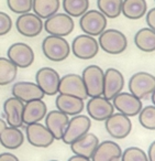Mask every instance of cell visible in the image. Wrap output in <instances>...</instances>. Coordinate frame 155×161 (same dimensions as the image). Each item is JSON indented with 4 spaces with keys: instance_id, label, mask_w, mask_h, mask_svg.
Instances as JSON below:
<instances>
[{
    "instance_id": "obj_1",
    "label": "cell",
    "mask_w": 155,
    "mask_h": 161,
    "mask_svg": "<svg viewBox=\"0 0 155 161\" xmlns=\"http://www.w3.org/2000/svg\"><path fill=\"white\" fill-rule=\"evenodd\" d=\"M42 52L47 60L52 62H62L71 54V45L63 36L49 34L42 42Z\"/></svg>"
},
{
    "instance_id": "obj_14",
    "label": "cell",
    "mask_w": 155,
    "mask_h": 161,
    "mask_svg": "<svg viewBox=\"0 0 155 161\" xmlns=\"http://www.w3.org/2000/svg\"><path fill=\"white\" fill-rule=\"evenodd\" d=\"M112 105L118 113L126 115L128 117L137 116L141 109L143 108L142 101L130 92H121L112 99Z\"/></svg>"
},
{
    "instance_id": "obj_35",
    "label": "cell",
    "mask_w": 155,
    "mask_h": 161,
    "mask_svg": "<svg viewBox=\"0 0 155 161\" xmlns=\"http://www.w3.org/2000/svg\"><path fill=\"white\" fill-rule=\"evenodd\" d=\"M12 29V20L8 14L0 11V36L8 34Z\"/></svg>"
},
{
    "instance_id": "obj_28",
    "label": "cell",
    "mask_w": 155,
    "mask_h": 161,
    "mask_svg": "<svg viewBox=\"0 0 155 161\" xmlns=\"http://www.w3.org/2000/svg\"><path fill=\"white\" fill-rule=\"evenodd\" d=\"M134 44L142 52L151 53L155 51V31L150 28H142L135 33Z\"/></svg>"
},
{
    "instance_id": "obj_8",
    "label": "cell",
    "mask_w": 155,
    "mask_h": 161,
    "mask_svg": "<svg viewBox=\"0 0 155 161\" xmlns=\"http://www.w3.org/2000/svg\"><path fill=\"white\" fill-rule=\"evenodd\" d=\"M91 127V119L86 115H76L69 118L68 125H67L65 132L63 135L62 141L66 145H71L74 141L79 139L87 132Z\"/></svg>"
},
{
    "instance_id": "obj_10",
    "label": "cell",
    "mask_w": 155,
    "mask_h": 161,
    "mask_svg": "<svg viewBox=\"0 0 155 161\" xmlns=\"http://www.w3.org/2000/svg\"><path fill=\"white\" fill-rule=\"evenodd\" d=\"M61 76L54 69L44 66L38 69L35 73V83L42 90L44 95L54 96L58 93Z\"/></svg>"
},
{
    "instance_id": "obj_31",
    "label": "cell",
    "mask_w": 155,
    "mask_h": 161,
    "mask_svg": "<svg viewBox=\"0 0 155 161\" xmlns=\"http://www.w3.org/2000/svg\"><path fill=\"white\" fill-rule=\"evenodd\" d=\"M123 0H97L98 10L106 18L115 19L121 14Z\"/></svg>"
},
{
    "instance_id": "obj_32",
    "label": "cell",
    "mask_w": 155,
    "mask_h": 161,
    "mask_svg": "<svg viewBox=\"0 0 155 161\" xmlns=\"http://www.w3.org/2000/svg\"><path fill=\"white\" fill-rule=\"evenodd\" d=\"M139 123L147 130H155V106H145L139 113Z\"/></svg>"
},
{
    "instance_id": "obj_36",
    "label": "cell",
    "mask_w": 155,
    "mask_h": 161,
    "mask_svg": "<svg viewBox=\"0 0 155 161\" xmlns=\"http://www.w3.org/2000/svg\"><path fill=\"white\" fill-rule=\"evenodd\" d=\"M145 21L147 28H150L151 30L155 31V8L147 10L145 14Z\"/></svg>"
},
{
    "instance_id": "obj_38",
    "label": "cell",
    "mask_w": 155,
    "mask_h": 161,
    "mask_svg": "<svg viewBox=\"0 0 155 161\" xmlns=\"http://www.w3.org/2000/svg\"><path fill=\"white\" fill-rule=\"evenodd\" d=\"M147 159L148 161H155V140L150 145L147 150Z\"/></svg>"
},
{
    "instance_id": "obj_30",
    "label": "cell",
    "mask_w": 155,
    "mask_h": 161,
    "mask_svg": "<svg viewBox=\"0 0 155 161\" xmlns=\"http://www.w3.org/2000/svg\"><path fill=\"white\" fill-rule=\"evenodd\" d=\"M63 9L72 18H80L89 10V0H63Z\"/></svg>"
},
{
    "instance_id": "obj_13",
    "label": "cell",
    "mask_w": 155,
    "mask_h": 161,
    "mask_svg": "<svg viewBox=\"0 0 155 161\" xmlns=\"http://www.w3.org/2000/svg\"><path fill=\"white\" fill-rule=\"evenodd\" d=\"M27 140L31 146L36 148H47L55 141L53 135L50 132L46 126L41 123L27 125L25 128Z\"/></svg>"
},
{
    "instance_id": "obj_11",
    "label": "cell",
    "mask_w": 155,
    "mask_h": 161,
    "mask_svg": "<svg viewBox=\"0 0 155 161\" xmlns=\"http://www.w3.org/2000/svg\"><path fill=\"white\" fill-rule=\"evenodd\" d=\"M58 94L71 95V96L78 97L83 101L88 98L82 75L75 73L66 74L61 77L60 85H58Z\"/></svg>"
},
{
    "instance_id": "obj_19",
    "label": "cell",
    "mask_w": 155,
    "mask_h": 161,
    "mask_svg": "<svg viewBox=\"0 0 155 161\" xmlns=\"http://www.w3.org/2000/svg\"><path fill=\"white\" fill-rule=\"evenodd\" d=\"M24 103L17 97H9L3 103V113L6 116V123L10 127L20 128L23 125L22 114Z\"/></svg>"
},
{
    "instance_id": "obj_22",
    "label": "cell",
    "mask_w": 155,
    "mask_h": 161,
    "mask_svg": "<svg viewBox=\"0 0 155 161\" xmlns=\"http://www.w3.org/2000/svg\"><path fill=\"white\" fill-rule=\"evenodd\" d=\"M47 114V106L43 99H35L24 103L22 114V121L24 125L40 123Z\"/></svg>"
},
{
    "instance_id": "obj_5",
    "label": "cell",
    "mask_w": 155,
    "mask_h": 161,
    "mask_svg": "<svg viewBox=\"0 0 155 161\" xmlns=\"http://www.w3.org/2000/svg\"><path fill=\"white\" fill-rule=\"evenodd\" d=\"M104 71L98 65H88L82 73L83 82L86 87L88 97L101 96L104 91Z\"/></svg>"
},
{
    "instance_id": "obj_4",
    "label": "cell",
    "mask_w": 155,
    "mask_h": 161,
    "mask_svg": "<svg viewBox=\"0 0 155 161\" xmlns=\"http://www.w3.org/2000/svg\"><path fill=\"white\" fill-rule=\"evenodd\" d=\"M74 28H75L74 19L65 12L64 14L57 12L50 18L45 19L44 23H43V29L50 36H63V38L69 36L73 32Z\"/></svg>"
},
{
    "instance_id": "obj_9",
    "label": "cell",
    "mask_w": 155,
    "mask_h": 161,
    "mask_svg": "<svg viewBox=\"0 0 155 161\" xmlns=\"http://www.w3.org/2000/svg\"><path fill=\"white\" fill-rule=\"evenodd\" d=\"M7 58L18 69H27L31 66L35 60L34 51L29 44L23 42L13 43L7 51Z\"/></svg>"
},
{
    "instance_id": "obj_42",
    "label": "cell",
    "mask_w": 155,
    "mask_h": 161,
    "mask_svg": "<svg viewBox=\"0 0 155 161\" xmlns=\"http://www.w3.org/2000/svg\"><path fill=\"white\" fill-rule=\"evenodd\" d=\"M50 161H58V160H50Z\"/></svg>"
},
{
    "instance_id": "obj_18",
    "label": "cell",
    "mask_w": 155,
    "mask_h": 161,
    "mask_svg": "<svg viewBox=\"0 0 155 161\" xmlns=\"http://www.w3.org/2000/svg\"><path fill=\"white\" fill-rule=\"evenodd\" d=\"M11 93L12 96L19 98L23 103L35 101V99H43L45 96L35 82H29V80L16 82L11 88Z\"/></svg>"
},
{
    "instance_id": "obj_12",
    "label": "cell",
    "mask_w": 155,
    "mask_h": 161,
    "mask_svg": "<svg viewBox=\"0 0 155 161\" xmlns=\"http://www.w3.org/2000/svg\"><path fill=\"white\" fill-rule=\"evenodd\" d=\"M104 127L109 135L115 139H124L130 135L132 130V121L130 117L121 114L113 113L109 118L104 120Z\"/></svg>"
},
{
    "instance_id": "obj_39",
    "label": "cell",
    "mask_w": 155,
    "mask_h": 161,
    "mask_svg": "<svg viewBox=\"0 0 155 161\" xmlns=\"http://www.w3.org/2000/svg\"><path fill=\"white\" fill-rule=\"evenodd\" d=\"M67 161H91L89 158H86V157H82V156H77V154H74Z\"/></svg>"
},
{
    "instance_id": "obj_27",
    "label": "cell",
    "mask_w": 155,
    "mask_h": 161,
    "mask_svg": "<svg viewBox=\"0 0 155 161\" xmlns=\"http://www.w3.org/2000/svg\"><path fill=\"white\" fill-rule=\"evenodd\" d=\"M61 7L60 0H32V10L41 19H47L57 14Z\"/></svg>"
},
{
    "instance_id": "obj_23",
    "label": "cell",
    "mask_w": 155,
    "mask_h": 161,
    "mask_svg": "<svg viewBox=\"0 0 155 161\" xmlns=\"http://www.w3.org/2000/svg\"><path fill=\"white\" fill-rule=\"evenodd\" d=\"M98 145H99L98 137L93 132H87L86 135L80 137L79 139L74 141L69 146H71V150L74 152V154L90 159Z\"/></svg>"
},
{
    "instance_id": "obj_40",
    "label": "cell",
    "mask_w": 155,
    "mask_h": 161,
    "mask_svg": "<svg viewBox=\"0 0 155 161\" xmlns=\"http://www.w3.org/2000/svg\"><path fill=\"white\" fill-rule=\"evenodd\" d=\"M7 123H6V120L5 119H3V118H0V134H1V131H3V129H5L6 127H7Z\"/></svg>"
},
{
    "instance_id": "obj_3",
    "label": "cell",
    "mask_w": 155,
    "mask_h": 161,
    "mask_svg": "<svg viewBox=\"0 0 155 161\" xmlns=\"http://www.w3.org/2000/svg\"><path fill=\"white\" fill-rule=\"evenodd\" d=\"M129 91L135 97L147 99L155 91V76L148 72H136L129 80Z\"/></svg>"
},
{
    "instance_id": "obj_26",
    "label": "cell",
    "mask_w": 155,
    "mask_h": 161,
    "mask_svg": "<svg viewBox=\"0 0 155 161\" xmlns=\"http://www.w3.org/2000/svg\"><path fill=\"white\" fill-rule=\"evenodd\" d=\"M147 11L146 0H123L121 14L130 20L143 18Z\"/></svg>"
},
{
    "instance_id": "obj_16",
    "label": "cell",
    "mask_w": 155,
    "mask_h": 161,
    "mask_svg": "<svg viewBox=\"0 0 155 161\" xmlns=\"http://www.w3.org/2000/svg\"><path fill=\"white\" fill-rule=\"evenodd\" d=\"M86 109L89 118L96 121H104L115 113V107L111 101L104 98L102 95L90 97L86 105Z\"/></svg>"
},
{
    "instance_id": "obj_43",
    "label": "cell",
    "mask_w": 155,
    "mask_h": 161,
    "mask_svg": "<svg viewBox=\"0 0 155 161\" xmlns=\"http://www.w3.org/2000/svg\"><path fill=\"white\" fill-rule=\"evenodd\" d=\"M154 1H155V0H154Z\"/></svg>"
},
{
    "instance_id": "obj_37",
    "label": "cell",
    "mask_w": 155,
    "mask_h": 161,
    "mask_svg": "<svg viewBox=\"0 0 155 161\" xmlns=\"http://www.w3.org/2000/svg\"><path fill=\"white\" fill-rule=\"evenodd\" d=\"M0 161H20L16 154L11 152H3L0 153Z\"/></svg>"
},
{
    "instance_id": "obj_2",
    "label": "cell",
    "mask_w": 155,
    "mask_h": 161,
    "mask_svg": "<svg viewBox=\"0 0 155 161\" xmlns=\"http://www.w3.org/2000/svg\"><path fill=\"white\" fill-rule=\"evenodd\" d=\"M99 47L104 52L112 55L121 54L128 47V39L117 29H106L98 38Z\"/></svg>"
},
{
    "instance_id": "obj_15",
    "label": "cell",
    "mask_w": 155,
    "mask_h": 161,
    "mask_svg": "<svg viewBox=\"0 0 155 161\" xmlns=\"http://www.w3.org/2000/svg\"><path fill=\"white\" fill-rule=\"evenodd\" d=\"M124 87V76L119 69L109 67L104 71V91L102 96L108 101H112Z\"/></svg>"
},
{
    "instance_id": "obj_7",
    "label": "cell",
    "mask_w": 155,
    "mask_h": 161,
    "mask_svg": "<svg viewBox=\"0 0 155 161\" xmlns=\"http://www.w3.org/2000/svg\"><path fill=\"white\" fill-rule=\"evenodd\" d=\"M98 41L94 36L88 34H79L73 40L71 51L77 58L80 60H91L99 52Z\"/></svg>"
},
{
    "instance_id": "obj_24",
    "label": "cell",
    "mask_w": 155,
    "mask_h": 161,
    "mask_svg": "<svg viewBox=\"0 0 155 161\" xmlns=\"http://www.w3.org/2000/svg\"><path fill=\"white\" fill-rule=\"evenodd\" d=\"M55 105L57 110L66 114L67 116H76L82 114L85 108V103L83 99L65 94L57 95L55 98Z\"/></svg>"
},
{
    "instance_id": "obj_20",
    "label": "cell",
    "mask_w": 155,
    "mask_h": 161,
    "mask_svg": "<svg viewBox=\"0 0 155 161\" xmlns=\"http://www.w3.org/2000/svg\"><path fill=\"white\" fill-rule=\"evenodd\" d=\"M69 121V116L60 112V110H51L45 116V126L53 135L55 140H62Z\"/></svg>"
},
{
    "instance_id": "obj_29",
    "label": "cell",
    "mask_w": 155,
    "mask_h": 161,
    "mask_svg": "<svg viewBox=\"0 0 155 161\" xmlns=\"http://www.w3.org/2000/svg\"><path fill=\"white\" fill-rule=\"evenodd\" d=\"M18 67L8 58H0V86H6L16 80Z\"/></svg>"
},
{
    "instance_id": "obj_34",
    "label": "cell",
    "mask_w": 155,
    "mask_h": 161,
    "mask_svg": "<svg viewBox=\"0 0 155 161\" xmlns=\"http://www.w3.org/2000/svg\"><path fill=\"white\" fill-rule=\"evenodd\" d=\"M7 6L13 14H23L32 10V0H7Z\"/></svg>"
},
{
    "instance_id": "obj_33",
    "label": "cell",
    "mask_w": 155,
    "mask_h": 161,
    "mask_svg": "<svg viewBox=\"0 0 155 161\" xmlns=\"http://www.w3.org/2000/svg\"><path fill=\"white\" fill-rule=\"evenodd\" d=\"M121 161H148L147 154L139 147H129L122 151Z\"/></svg>"
},
{
    "instance_id": "obj_21",
    "label": "cell",
    "mask_w": 155,
    "mask_h": 161,
    "mask_svg": "<svg viewBox=\"0 0 155 161\" xmlns=\"http://www.w3.org/2000/svg\"><path fill=\"white\" fill-rule=\"evenodd\" d=\"M122 149L117 142L112 140H104L99 142L91 156V161H117L121 158Z\"/></svg>"
},
{
    "instance_id": "obj_25",
    "label": "cell",
    "mask_w": 155,
    "mask_h": 161,
    "mask_svg": "<svg viewBox=\"0 0 155 161\" xmlns=\"http://www.w3.org/2000/svg\"><path fill=\"white\" fill-rule=\"evenodd\" d=\"M25 136L20 128L7 126L0 134V145L8 150H16L24 142Z\"/></svg>"
},
{
    "instance_id": "obj_41",
    "label": "cell",
    "mask_w": 155,
    "mask_h": 161,
    "mask_svg": "<svg viewBox=\"0 0 155 161\" xmlns=\"http://www.w3.org/2000/svg\"><path fill=\"white\" fill-rule=\"evenodd\" d=\"M151 101H152V103H153V105L155 106V91L152 93V95H151Z\"/></svg>"
},
{
    "instance_id": "obj_17",
    "label": "cell",
    "mask_w": 155,
    "mask_h": 161,
    "mask_svg": "<svg viewBox=\"0 0 155 161\" xmlns=\"http://www.w3.org/2000/svg\"><path fill=\"white\" fill-rule=\"evenodd\" d=\"M16 28L21 36L34 38L43 31V20L35 14L28 12L18 17L16 21Z\"/></svg>"
},
{
    "instance_id": "obj_6",
    "label": "cell",
    "mask_w": 155,
    "mask_h": 161,
    "mask_svg": "<svg viewBox=\"0 0 155 161\" xmlns=\"http://www.w3.org/2000/svg\"><path fill=\"white\" fill-rule=\"evenodd\" d=\"M79 27L85 34L99 36L107 28V18L99 10H87L80 17Z\"/></svg>"
}]
</instances>
